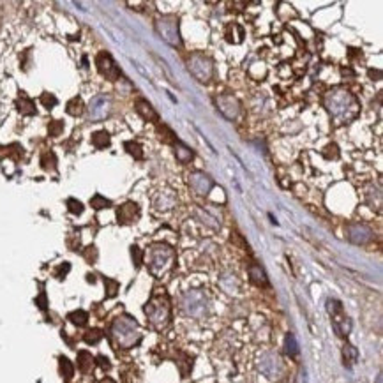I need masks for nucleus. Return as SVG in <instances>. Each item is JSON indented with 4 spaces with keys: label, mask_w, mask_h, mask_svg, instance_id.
<instances>
[{
    "label": "nucleus",
    "mask_w": 383,
    "mask_h": 383,
    "mask_svg": "<svg viewBox=\"0 0 383 383\" xmlns=\"http://www.w3.org/2000/svg\"><path fill=\"white\" fill-rule=\"evenodd\" d=\"M131 254H133V260H135V265L140 267L141 262H143V252H141V249L136 247V245H133V247H131Z\"/></svg>",
    "instance_id": "39"
},
{
    "label": "nucleus",
    "mask_w": 383,
    "mask_h": 383,
    "mask_svg": "<svg viewBox=\"0 0 383 383\" xmlns=\"http://www.w3.org/2000/svg\"><path fill=\"white\" fill-rule=\"evenodd\" d=\"M92 145L95 148H106L110 147V135L106 131H98L92 135Z\"/></svg>",
    "instance_id": "25"
},
{
    "label": "nucleus",
    "mask_w": 383,
    "mask_h": 383,
    "mask_svg": "<svg viewBox=\"0 0 383 383\" xmlns=\"http://www.w3.org/2000/svg\"><path fill=\"white\" fill-rule=\"evenodd\" d=\"M37 302H39L41 304V309H46V297H44V293H43V295H41V299L39 300H37Z\"/></svg>",
    "instance_id": "43"
},
{
    "label": "nucleus",
    "mask_w": 383,
    "mask_h": 383,
    "mask_svg": "<svg viewBox=\"0 0 383 383\" xmlns=\"http://www.w3.org/2000/svg\"><path fill=\"white\" fill-rule=\"evenodd\" d=\"M323 103H325L327 111H329L330 117L334 118V122L337 125L352 122L360 111V105L357 101V98L352 92L344 90V88L330 90L329 94H325Z\"/></svg>",
    "instance_id": "1"
},
{
    "label": "nucleus",
    "mask_w": 383,
    "mask_h": 383,
    "mask_svg": "<svg viewBox=\"0 0 383 383\" xmlns=\"http://www.w3.org/2000/svg\"><path fill=\"white\" fill-rule=\"evenodd\" d=\"M147 265L148 270L154 274L155 277L165 276L166 272H170L175 262V251L172 245L168 244H152L147 251Z\"/></svg>",
    "instance_id": "4"
},
{
    "label": "nucleus",
    "mask_w": 383,
    "mask_h": 383,
    "mask_svg": "<svg viewBox=\"0 0 383 383\" xmlns=\"http://www.w3.org/2000/svg\"><path fill=\"white\" fill-rule=\"evenodd\" d=\"M69 269H71V265H69V263H64V265H60V269L57 270V277H58V279H62V277L66 276V274L69 272Z\"/></svg>",
    "instance_id": "40"
},
{
    "label": "nucleus",
    "mask_w": 383,
    "mask_h": 383,
    "mask_svg": "<svg viewBox=\"0 0 383 383\" xmlns=\"http://www.w3.org/2000/svg\"><path fill=\"white\" fill-rule=\"evenodd\" d=\"M111 110V101L108 95H95L88 105V117L92 120H105L110 115Z\"/></svg>",
    "instance_id": "12"
},
{
    "label": "nucleus",
    "mask_w": 383,
    "mask_h": 383,
    "mask_svg": "<svg viewBox=\"0 0 383 383\" xmlns=\"http://www.w3.org/2000/svg\"><path fill=\"white\" fill-rule=\"evenodd\" d=\"M327 309H329V314L332 316V323H334V329H336L337 336L346 337L349 334V329H352V323H349V320L344 316L341 302H337V300H327Z\"/></svg>",
    "instance_id": "8"
},
{
    "label": "nucleus",
    "mask_w": 383,
    "mask_h": 383,
    "mask_svg": "<svg viewBox=\"0 0 383 383\" xmlns=\"http://www.w3.org/2000/svg\"><path fill=\"white\" fill-rule=\"evenodd\" d=\"M60 374L66 378V380H69V378H73L74 374V367L73 364L69 362V359H66V357H60Z\"/></svg>",
    "instance_id": "30"
},
{
    "label": "nucleus",
    "mask_w": 383,
    "mask_h": 383,
    "mask_svg": "<svg viewBox=\"0 0 383 383\" xmlns=\"http://www.w3.org/2000/svg\"><path fill=\"white\" fill-rule=\"evenodd\" d=\"M111 339L118 348H135L141 341V330L135 318L129 314H122L111 323Z\"/></svg>",
    "instance_id": "2"
},
{
    "label": "nucleus",
    "mask_w": 383,
    "mask_h": 383,
    "mask_svg": "<svg viewBox=\"0 0 383 383\" xmlns=\"http://www.w3.org/2000/svg\"><path fill=\"white\" fill-rule=\"evenodd\" d=\"M90 205L94 207V209H108V207H111V202L110 200H106L105 196H101V195H95L94 198L90 200Z\"/></svg>",
    "instance_id": "33"
},
{
    "label": "nucleus",
    "mask_w": 383,
    "mask_h": 383,
    "mask_svg": "<svg viewBox=\"0 0 383 383\" xmlns=\"http://www.w3.org/2000/svg\"><path fill=\"white\" fill-rule=\"evenodd\" d=\"M182 309H184L185 314L193 316V318H202L207 311V299L202 292L198 290H193V292H187L182 299Z\"/></svg>",
    "instance_id": "7"
},
{
    "label": "nucleus",
    "mask_w": 383,
    "mask_h": 383,
    "mask_svg": "<svg viewBox=\"0 0 383 383\" xmlns=\"http://www.w3.org/2000/svg\"><path fill=\"white\" fill-rule=\"evenodd\" d=\"M258 367L260 371H262V374H265L267 378H270V380H274V378H277L279 374H281V360H279L277 355H274V353H265V355H262V359H260L258 362Z\"/></svg>",
    "instance_id": "14"
},
{
    "label": "nucleus",
    "mask_w": 383,
    "mask_h": 383,
    "mask_svg": "<svg viewBox=\"0 0 383 383\" xmlns=\"http://www.w3.org/2000/svg\"><path fill=\"white\" fill-rule=\"evenodd\" d=\"M343 355H344V364L349 367L353 362H357V359H359V352H357L355 346H352V344H346L343 349Z\"/></svg>",
    "instance_id": "29"
},
{
    "label": "nucleus",
    "mask_w": 383,
    "mask_h": 383,
    "mask_svg": "<svg viewBox=\"0 0 383 383\" xmlns=\"http://www.w3.org/2000/svg\"><path fill=\"white\" fill-rule=\"evenodd\" d=\"M85 106H83V101H81L80 98H74L71 99L68 103V108H66V111H68L69 115H73V117H80L81 113H83Z\"/></svg>",
    "instance_id": "26"
},
{
    "label": "nucleus",
    "mask_w": 383,
    "mask_h": 383,
    "mask_svg": "<svg viewBox=\"0 0 383 383\" xmlns=\"http://www.w3.org/2000/svg\"><path fill=\"white\" fill-rule=\"evenodd\" d=\"M135 108H136V113L140 115L143 120L147 122H159V115L157 111L154 110V106L150 105V103L147 101V99H138V101L135 103Z\"/></svg>",
    "instance_id": "16"
},
{
    "label": "nucleus",
    "mask_w": 383,
    "mask_h": 383,
    "mask_svg": "<svg viewBox=\"0 0 383 383\" xmlns=\"http://www.w3.org/2000/svg\"><path fill=\"white\" fill-rule=\"evenodd\" d=\"M117 217H118V222H120V225H131V222H135L136 219L140 217L138 203L127 202V203H124L122 207H118Z\"/></svg>",
    "instance_id": "15"
},
{
    "label": "nucleus",
    "mask_w": 383,
    "mask_h": 383,
    "mask_svg": "<svg viewBox=\"0 0 383 383\" xmlns=\"http://www.w3.org/2000/svg\"><path fill=\"white\" fill-rule=\"evenodd\" d=\"M85 343H88V344H98L99 341L103 339V332L99 329H92V330H88L87 334H85Z\"/></svg>",
    "instance_id": "32"
},
{
    "label": "nucleus",
    "mask_w": 383,
    "mask_h": 383,
    "mask_svg": "<svg viewBox=\"0 0 383 383\" xmlns=\"http://www.w3.org/2000/svg\"><path fill=\"white\" fill-rule=\"evenodd\" d=\"M105 284L108 286V297H115L118 290V282L113 281V279H105Z\"/></svg>",
    "instance_id": "38"
},
{
    "label": "nucleus",
    "mask_w": 383,
    "mask_h": 383,
    "mask_svg": "<svg viewBox=\"0 0 383 383\" xmlns=\"http://www.w3.org/2000/svg\"><path fill=\"white\" fill-rule=\"evenodd\" d=\"M62 131H64V122L62 120H53V122H50V125H48V133H50V136H53V138L60 136Z\"/></svg>",
    "instance_id": "34"
},
{
    "label": "nucleus",
    "mask_w": 383,
    "mask_h": 383,
    "mask_svg": "<svg viewBox=\"0 0 383 383\" xmlns=\"http://www.w3.org/2000/svg\"><path fill=\"white\" fill-rule=\"evenodd\" d=\"M249 279H251L252 284L260 286V288L269 286V279H267L265 270H263L260 265H256V263H252V265L249 267Z\"/></svg>",
    "instance_id": "18"
},
{
    "label": "nucleus",
    "mask_w": 383,
    "mask_h": 383,
    "mask_svg": "<svg viewBox=\"0 0 383 383\" xmlns=\"http://www.w3.org/2000/svg\"><path fill=\"white\" fill-rule=\"evenodd\" d=\"M95 256H98V251H95L94 245H90V247H88V251H85V258H88L90 262H94Z\"/></svg>",
    "instance_id": "41"
},
{
    "label": "nucleus",
    "mask_w": 383,
    "mask_h": 383,
    "mask_svg": "<svg viewBox=\"0 0 383 383\" xmlns=\"http://www.w3.org/2000/svg\"><path fill=\"white\" fill-rule=\"evenodd\" d=\"M98 362H99V366H101L103 369H110V367H111L110 366V360H108L106 357H103V355L98 357Z\"/></svg>",
    "instance_id": "42"
},
{
    "label": "nucleus",
    "mask_w": 383,
    "mask_h": 383,
    "mask_svg": "<svg viewBox=\"0 0 383 383\" xmlns=\"http://www.w3.org/2000/svg\"><path fill=\"white\" fill-rule=\"evenodd\" d=\"M41 103H43L44 108H48V110H51L55 105H57V98H55L53 94H43L41 95Z\"/></svg>",
    "instance_id": "37"
},
{
    "label": "nucleus",
    "mask_w": 383,
    "mask_h": 383,
    "mask_svg": "<svg viewBox=\"0 0 383 383\" xmlns=\"http://www.w3.org/2000/svg\"><path fill=\"white\" fill-rule=\"evenodd\" d=\"M157 135H159V140H161L163 143H168V145L177 143V136H175V133L168 127V125L159 124L157 125Z\"/></svg>",
    "instance_id": "22"
},
{
    "label": "nucleus",
    "mask_w": 383,
    "mask_h": 383,
    "mask_svg": "<svg viewBox=\"0 0 383 383\" xmlns=\"http://www.w3.org/2000/svg\"><path fill=\"white\" fill-rule=\"evenodd\" d=\"M145 314L147 320L155 330H163L168 327L170 320H172V306H170V299L165 292H157L152 295V299L145 306Z\"/></svg>",
    "instance_id": "3"
},
{
    "label": "nucleus",
    "mask_w": 383,
    "mask_h": 383,
    "mask_svg": "<svg viewBox=\"0 0 383 383\" xmlns=\"http://www.w3.org/2000/svg\"><path fill=\"white\" fill-rule=\"evenodd\" d=\"M124 147L135 159H143V148H141L138 141H125Z\"/></svg>",
    "instance_id": "28"
},
{
    "label": "nucleus",
    "mask_w": 383,
    "mask_h": 383,
    "mask_svg": "<svg viewBox=\"0 0 383 383\" xmlns=\"http://www.w3.org/2000/svg\"><path fill=\"white\" fill-rule=\"evenodd\" d=\"M177 205V196L172 191H161L154 198V207L157 210H170Z\"/></svg>",
    "instance_id": "17"
},
{
    "label": "nucleus",
    "mask_w": 383,
    "mask_h": 383,
    "mask_svg": "<svg viewBox=\"0 0 383 383\" xmlns=\"http://www.w3.org/2000/svg\"><path fill=\"white\" fill-rule=\"evenodd\" d=\"M78 366H80L81 373H88L94 367V359L88 352H80L78 353Z\"/></svg>",
    "instance_id": "24"
},
{
    "label": "nucleus",
    "mask_w": 383,
    "mask_h": 383,
    "mask_svg": "<svg viewBox=\"0 0 383 383\" xmlns=\"http://www.w3.org/2000/svg\"><path fill=\"white\" fill-rule=\"evenodd\" d=\"M225 37H226V41H228V43L240 44L244 41V28L240 27L239 23H230L228 27H226Z\"/></svg>",
    "instance_id": "20"
},
{
    "label": "nucleus",
    "mask_w": 383,
    "mask_h": 383,
    "mask_svg": "<svg viewBox=\"0 0 383 383\" xmlns=\"http://www.w3.org/2000/svg\"><path fill=\"white\" fill-rule=\"evenodd\" d=\"M187 69L202 83H209L212 76H214V62H212L210 57L202 53H193L187 58Z\"/></svg>",
    "instance_id": "6"
},
{
    "label": "nucleus",
    "mask_w": 383,
    "mask_h": 383,
    "mask_svg": "<svg viewBox=\"0 0 383 383\" xmlns=\"http://www.w3.org/2000/svg\"><path fill=\"white\" fill-rule=\"evenodd\" d=\"M323 155H325L327 159H337L339 157V147H337L336 143L327 145L325 150H323Z\"/></svg>",
    "instance_id": "35"
},
{
    "label": "nucleus",
    "mask_w": 383,
    "mask_h": 383,
    "mask_svg": "<svg viewBox=\"0 0 383 383\" xmlns=\"http://www.w3.org/2000/svg\"><path fill=\"white\" fill-rule=\"evenodd\" d=\"M68 209H69L71 214L80 215L81 212H83V205H81V202H78V200L69 198V200H68Z\"/></svg>",
    "instance_id": "36"
},
{
    "label": "nucleus",
    "mask_w": 383,
    "mask_h": 383,
    "mask_svg": "<svg viewBox=\"0 0 383 383\" xmlns=\"http://www.w3.org/2000/svg\"><path fill=\"white\" fill-rule=\"evenodd\" d=\"M284 352L288 353L290 357H297L299 355V344H297V339L293 334H288L284 341Z\"/></svg>",
    "instance_id": "27"
},
{
    "label": "nucleus",
    "mask_w": 383,
    "mask_h": 383,
    "mask_svg": "<svg viewBox=\"0 0 383 383\" xmlns=\"http://www.w3.org/2000/svg\"><path fill=\"white\" fill-rule=\"evenodd\" d=\"M173 147H175V157H177L178 163H182V165H187V163L193 161V157H195V152H193L191 148L187 147V145H184L182 141L177 140V143H175Z\"/></svg>",
    "instance_id": "19"
},
{
    "label": "nucleus",
    "mask_w": 383,
    "mask_h": 383,
    "mask_svg": "<svg viewBox=\"0 0 383 383\" xmlns=\"http://www.w3.org/2000/svg\"><path fill=\"white\" fill-rule=\"evenodd\" d=\"M187 182H189V187H191L196 195H202V196L209 195V193L212 191V187H214V180L203 172H193L191 175H189Z\"/></svg>",
    "instance_id": "13"
},
{
    "label": "nucleus",
    "mask_w": 383,
    "mask_h": 383,
    "mask_svg": "<svg viewBox=\"0 0 383 383\" xmlns=\"http://www.w3.org/2000/svg\"><path fill=\"white\" fill-rule=\"evenodd\" d=\"M101 383H115V380H111V378H105V380H101Z\"/></svg>",
    "instance_id": "44"
},
{
    "label": "nucleus",
    "mask_w": 383,
    "mask_h": 383,
    "mask_svg": "<svg viewBox=\"0 0 383 383\" xmlns=\"http://www.w3.org/2000/svg\"><path fill=\"white\" fill-rule=\"evenodd\" d=\"M95 66H98V71L106 78V80H118L120 78V69L115 64L113 57H111L108 51H101V53L95 57Z\"/></svg>",
    "instance_id": "10"
},
{
    "label": "nucleus",
    "mask_w": 383,
    "mask_h": 383,
    "mask_svg": "<svg viewBox=\"0 0 383 383\" xmlns=\"http://www.w3.org/2000/svg\"><path fill=\"white\" fill-rule=\"evenodd\" d=\"M155 30L166 44L173 48L182 46L180 32H178V18L175 14H165L155 21Z\"/></svg>",
    "instance_id": "5"
},
{
    "label": "nucleus",
    "mask_w": 383,
    "mask_h": 383,
    "mask_svg": "<svg viewBox=\"0 0 383 383\" xmlns=\"http://www.w3.org/2000/svg\"><path fill=\"white\" fill-rule=\"evenodd\" d=\"M41 166H43V170H46V172H55V170H57V155L51 150L44 152V154L41 155Z\"/></svg>",
    "instance_id": "23"
},
{
    "label": "nucleus",
    "mask_w": 383,
    "mask_h": 383,
    "mask_svg": "<svg viewBox=\"0 0 383 383\" xmlns=\"http://www.w3.org/2000/svg\"><path fill=\"white\" fill-rule=\"evenodd\" d=\"M16 108L21 115H36V105L32 99H28L25 94H21L16 99Z\"/></svg>",
    "instance_id": "21"
},
{
    "label": "nucleus",
    "mask_w": 383,
    "mask_h": 383,
    "mask_svg": "<svg viewBox=\"0 0 383 383\" xmlns=\"http://www.w3.org/2000/svg\"><path fill=\"white\" fill-rule=\"evenodd\" d=\"M215 106L221 111L222 117H226L228 120H235L242 111L240 101L233 94H219L215 98Z\"/></svg>",
    "instance_id": "9"
},
{
    "label": "nucleus",
    "mask_w": 383,
    "mask_h": 383,
    "mask_svg": "<svg viewBox=\"0 0 383 383\" xmlns=\"http://www.w3.org/2000/svg\"><path fill=\"white\" fill-rule=\"evenodd\" d=\"M346 237L349 242L357 245H364L371 242V239H373V230L367 225H364V222H352V225L346 226Z\"/></svg>",
    "instance_id": "11"
},
{
    "label": "nucleus",
    "mask_w": 383,
    "mask_h": 383,
    "mask_svg": "<svg viewBox=\"0 0 383 383\" xmlns=\"http://www.w3.org/2000/svg\"><path fill=\"white\" fill-rule=\"evenodd\" d=\"M69 320L74 323V325L83 327L85 323H87V320H88V314L85 313L83 309H78V311H74V313H71V314H69Z\"/></svg>",
    "instance_id": "31"
}]
</instances>
